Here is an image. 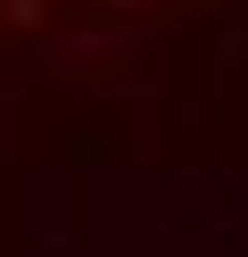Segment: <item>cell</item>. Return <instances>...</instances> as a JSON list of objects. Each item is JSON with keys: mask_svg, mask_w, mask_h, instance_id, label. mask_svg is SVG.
I'll return each instance as SVG.
<instances>
[{"mask_svg": "<svg viewBox=\"0 0 248 257\" xmlns=\"http://www.w3.org/2000/svg\"><path fill=\"white\" fill-rule=\"evenodd\" d=\"M149 0H0L9 25H91V17H132Z\"/></svg>", "mask_w": 248, "mask_h": 257, "instance_id": "cell-1", "label": "cell"}]
</instances>
